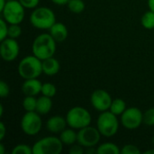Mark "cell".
<instances>
[{"label":"cell","instance_id":"obj_1","mask_svg":"<svg viewBox=\"0 0 154 154\" xmlns=\"http://www.w3.org/2000/svg\"><path fill=\"white\" fill-rule=\"evenodd\" d=\"M57 42L49 33H41L36 36L32 44V52L41 60L53 57L56 52Z\"/></svg>","mask_w":154,"mask_h":154},{"label":"cell","instance_id":"obj_2","mask_svg":"<svg viewBox=\"0 0 154 154\" xmlns=\"http://www.w3.org/2000/svg\"><path fill=\"white\" fill-rule=\"evenodd\" d=\"M17 71L19 76L23 79H38L42 73V60L33 54L28 55L20 60Z\"/></svg>","mask_w":154,"mask_h":154},{"label":"cell","instance_id":"obj_3","mask_svg":"<svg viewBox=\"0 0 154 154\" xmlns=\"http://www.w3.org/2000/svg\"><path fill=\"white\" fill-rule=\"evenodd\" d=\"M30 23L36 29L50 30L56 23V15L54 12L47 6L36 7L30 15Z\"/></svg>","mask_w":154,"mask_h":154},{"label":"cell","instance_id":"obj_4","mask_svg":"<svg viewBox=\"0 0 154 154\" xmlns=\"http://www.w3.org/2000/svg\"><path fill=\"white\" fill-rule=\"evenodd\" d=\"M97 128L104 137H113L116 135L119 129V121L117 116L111 111L101 112L97 119Z\"/></svg>","mask_w":154,"mask_h":154},{"label":"cell","instance_id":"obj_5","mask_svg":"<svg viewBox=\"0 0 154 154\" xmlns=\"http://www.w3.org/2000/svg\"><path fill=\"white\" fill-rule=\"evenodd\" d=\"M66 120L69 127L79 130L90 125L92 116L86 108L82 106H74L68 111Z\"/></svg>","mask_w":154,"mask_h":154},{"label":"cell","instance_id":"obj_6","mask_svg":"<svg viewBox=\"0 0 154 154\" xmlns=\"http://www.w3.org/2000/svg\"><path fill=\"white\" fill-rule=\"evenodd\" d=\"M60 137L46 136L38 140L32 145V154H60L63 150Z\"/></svg>","mask_w":154,"mask_h":154},{"label":"cell","instance_id":"obj_7","mask_svg":"<svg viewBox=\"0 0 154 154\" xmlns=\"http://www.w3.org/2000/svg\"><path fill=\"white\" fill-rule=\"evenodd\" d=\"M25 8L18 0L7 1L5 8L2 10V18L8 24H20L25 15Z\"/></svg>","mask_w":154,"mask_h":154},{"label":"cell","instance_id":"obj_8","mask_svg":"<svg viewBox=\"0 0 154 154\" xmlns=\"http://www.w3.org/2000/svg\"><path fill=\"white\" fill-rule=\"evenodd\" d=\"M22 131L29 136H34L40 133L42 127V119L36 111L26 112L21 119Z\"/></svg>","mask_w":154,"mask_h":154},{"label":"cell","instance_id":"obj_9","mask_svg":"<svg viewBox=\"0 0 154 154\" xmlns=\"http://www.w3.org/2000/svg\"><path fill=\"white\" fill-rule=\"evenodd\" d=\"M120 122L125 129L135 130L143 124V113L137 107H128L121 115Z\"/></svg>","mask_w":154,"mask_h":154},{"label":"cell","instance_id":"obj_10","mask_svg":"<svg viewBox=\"0 0 154 154\" xmlns=\"http://www.w3.org/2000/svg\"><path fill=\"white\" fill-rule=\"evenodd\" d=\"M101 136L102 135L97 127L88 125L79 130L77 143L84 148L96 147L98 144Z\"/></svg>","mask_w":154,"mask_h":154},{"label":"cell","instance_id":"obj_11","mask_svg":"<svg viewBox=\"0 0 154 154\" xmlns=\"http://www.w3.org/2000/svg\"><path fill=\"white\" fill-rule=\"evenodd\" d=\"M112 101L111 95L105 89H96L90 96L91 106L100 113L109 110Z\"/></svg>","mask_w":154,"mask_h":154},{"label":"cell","instance_id":"obj_12","mask_svg":"<svg viewBox=\"0 0 154 154\" xmlns=\"http://www.w3.org/2000/svg\"><path fill=\"white\" fill-rule=\"evenodd\" d=\"M20 46L16 39L9 38L1 41L0 44V55L1 58L7 62L14 61L19 55Z\"/></svg>","mask_w":154,"mask_h":154},{"label":"cell","instance_id":"obj_13","mask_svg":"<svg viewBox=\"0 0 154 154\" xmlns=\"http://www.w3.org/2000/svg\"><path fill=\"white\" fill-rule=\"evenodd\" d=\"M68 126L66 117L61 116H53L50 117L46 122V129L54 134H60Z\"/></svg>","mask_w":154,"mask_h":154},{"label":"cell","instance_id":"obj_14","mask_svg":"<svg viewBox=\"0 0 154 154\" xmlns=\"http://www.w3.org/2000/svg\"><path fill=\"white\" fill-rule=\"evenodd\" d=\"M42 83L38 79H24L22 85V91L25 96L35 97L42 92Z\"/></svg>","mask_w":154,"mask_h":154},{"label":"cell","instance_id":"obj_15","mask_svg":"<svg viewBox=\"0 0 154 154\" xmlns=\"http://www.w3.org/2000/svg\"><path fill=\"white\" fill-rule=\"evenodd\" d=\"M49 31H50V34L52 36V38L57 42H64L69 35V32H68L66 25L62 23H60V22H56L51 27V29Z\"/></svg>","mask_w":154,"mask_h":154},{"label":"cell","instance_id":"obj_16","mask_svg":"<svg viewBox=\"0 0 154 154\" xmlns=\"http://www.w3.org/2000/svg\"><path fill=\"white\" fill-rule=\"evenodd\" d=\"M60 69V64L57 59L54 57L48 58L42 60V73L48 77L54 76L58 74Z\"/></svg>","mask_w":154,"mask_h":154},{"label":"cell","instance_id":"obj_17","mask_svg":"<svg viewBox=\"0 0 154 154\" xmlns=\"http://www.w3.org/2000/svg\"><path fill=\"white\" fill-rule=\"evenodd\" d=\"M52 108V100L51 97L42 96L37 98V106H36V112L39 113L41 116H44L50 113Z\"/></svg>","mask_w":154,"mask_h":154},{"label":"cell","instance_id":"obj_18","mask_svg":"<svg viewBox=\"0 0 154 154\" xmlns=\"http://www.w3.org/2000/svg\"><path fill=\"white\" fill-rule=\"evenodd\" d=\"M60 139L64 145L71 146L78 141V132L73 128H66L60 134Z\"/></svg>","mask_w":154,"mask_h":154},{"label":"cell","instance_id":"obj_19","mask_svg":"<svg viewBox=\"0 0 154 154\" xmlns=\"http://www.w3.org/2000/svg\"><path fill=\"white\" fill-rule=\"evenodd\" d=\"M97 154H120L121 149L113 143H104L97 147Z\"/></svg>","mask_w":154,"mask_h":154},{"label":"cell","instance_id":"obj_20","mask_svg":"<svg viewBox=\"0 0 154 154\" xmlns=\"http://www.w3.org/2000/svg\"><path fill=\"white\" fill-rule=\"evenodd\" d=\"M126 108V103L125 102V100H123L122 98H116L113 99L109 111H111L116 116H121Z\"/></svg>","mask_w":154,"mask_h":154},{"label":"cell","instance_id":"obj_21","mask_svg":"<svg viewBox=\"0 0 154 154\" xmlns=\"http://www.w3.org/2000/svg\"><path fill=\"white\" fill-rule=\"evenodd\" d=\"M141 23L143 27L147 30L154 29V12L152 10L147 11L144 13L141 18Z\"/></svg>","mask_w":154,"mask_h":154},{"label":"cell","instance_id":"obj_22","mask_svg":"<svg viewBox=\"0 0 154 154\" xmlns=\"http://www.w3.org/2000/svg\"><path fill=\"white\" fill-rule=\"evenodd\" d=\"M69 10L74 14H80L85 10L86 5L83 0H69L67 4Z\"/></svg>","mask_w":154,"mask_h":154},{"label":"cell","instance_id":"obj_23","mask_svg":"<svg viewBox=\"0 0 154 154\" xmlns=\"http://www.w3.org/2000/svg\"><path fill=\"white\" fill-rule=\"evenodd\" d=\"M37 98L32 96H25L23 100V107L26 112L36 111Z\"/></svg>","mask_w":154,"mask_h":154},{"label":"cell","instance_id":"obj_24","mask_svg":"<svg viewBox=\"0 0 154 154\" xmlns=\"http://www.w3.org/2000/svg\"><path fill=\"white\" fill-rule=\"evenodd\" d=\"M42 95L49 97H55V95L57 94V88L55 87V85H53L52 83H43L42 87Z\"/></svg>","mask_w":154,"mask_h":154},{"label":"cell","instance_id":"obj_25","mask_svg":"<svg viewBox=\"0 0 154 154\" xmlns=\"http://www.w3.org/2000/svg\"><path fill=\"white\" fill-rule=\"evenodd\" d=\"M11 154H32V146L24 143L17 144L12 149Z\"/></svg>","mask_w":154,"mask_h":154},{"label":"cell","instance_id":"obj_26","mask_svg":"<svg viewBox=\"0 0 154 154\" xmlns=\"http://www.w3.org/2000/svg\"><path fill=\"white\" fill-rule=\"evenodd\" d=\"M22 34V27L20 24H9L8 27V37L17 39Z\"/></svg>","mask_w":154,"mask_h":154},{"label":"cell","instance_id":"obj_27","mask_svg":"<svg viewBox=\"0 0 154 154\" xmlns=\"http://www.w3.org/2000/svg\"><path fill=\"white\" fill-rule=\"evenodd\" d=\"M143 124L147 126H154V107L147 109L143 113Z\"/></svg>","mask_w":154,"mask_h":154},{"label":"cell","instance_id":"obj_28","mask_svg":"<svg viewBox=\"0 0 154 154\" xmlns=\"http://www.w3.org/2000/svg\"><path fill=\"white\" fill-rule=\"evenodd\" d=\"M121 153L122 154H140L141 151L140 149L134 145V144H125L122 149H121Z\"/></svg>","mask_w":154,"mask_h":154},{"label":"cell","instance_id":"obj_29","mask_svg":"<svg viewBox=\"0 0 154 154\" xmlns=\"http://www.w3.org/2000/svg\"><path fill=\"white\" fill-rule=\"evenodd\" d=\"M8 23L3 18L0 19V41H3L8 37Z\"/></svg>","mask_w":154,"mask_h":154},{"label":"cell","instance_id":"obj_30","mask_svg":"<svg viewBox=\"0 0 154 154\" xmlns=\"http://www.w3.org/2000/svg\"><path fill=\"white\" fill-rule=\"evenodd\" d=\"M25 9H34L38 6L40 0H18Z\"/></svg>","mask_w":154,"mask_h":154},{"label":"cell","instance_id":"obj_31","mask_svg":"<svg viewBox=\"0 0 154 154\" xmlns=\"http://www.w3.org/2000/svg\"><path fill=\"white\" fill-rule=\"evenodd\" d=\"M10 93V88L8 86V84L4 81V80H1L0 81V97L2 98H5L6 97H8Z\"/></svg>","mask_w":154,"mask_h":154},{"label":"cell","instance_id":"obj_32","mask_svg":"<svg viewBox=\"0 0 154 154\" xmlns=\"http://www.w3.org/2000/svg\"><path fill=\"white\" fill-rule=\"evenodd\" d=\"M69 154H83L85 153V150L84 147L81 146L79 143L78 144H73L71 145V147L69 150Z\"/></svg>","mask_w":154,"mask_h":154},{"label":"cell","instance_id":"obj_33","mask_svg":"<svg viewBox=\"0 0 154 154\" xmlns=\"http://www.w3.org/2000/svg\"><path fill=\"white\" fill-rule=\"evenodd\" d=\"M6 134V127L3 122H0V141H3Z\"/></svg>","mask_w":154,"mask_h":154},{"label":"cell","instance_id":"obj_34","mask_svg":"<svg viewBox=\"0 0 154 154\" xmlns=\"http://www.w3.org/2000/svg\"><path fill=\"white\" fill-rule=\"evenodd\" d=\"M69 0H51L52 3H54L55 5H65L69 3Z\"/></svg>","mask_w":154,"mask_h":154},{"label":"cell","instance_id":"obj_35","mask_svg":"<svg viewBox=\"0 0 154 154\" xmlns=\"http://www.w3.org/2000/svg\"><path fill=\"white\" fill-rule=\"evenodd\" d=\"M85 152L88 154L97 153V149H95L94 147H88V148H86Z\"/></svg>","mask_w":154,"mask_h":154},{"label":"cell","instance_id":"obj_36","mask_svg":"<svg viewBox=\"0 0 154 154\" xmlns=\"http://www.w3.org/2000/svg\"><path fill=\"white\" fill-rule=\"evenodd\" d=\"M148 7L149 10H152L154 12V0H148Z\"/></svg>","mask_w":154,"mask_h":154},{"label":"cell","instance_id":"obj_37","mask_svg":"<svg viewBox=\"0 0 154 154\" xmlns=\"http://www.w3.org/2000/svg\"><path fill=\"white\" fill-rule=\"evenodd\" d=\"M6 3H7V0H0V12H2V10L5 8Z\"/></svg>","mask_w":154,"mask_h":154},{"label":"cell","instance_id":"obj_38","mask_svg":"<svg viewBox=\"0 0 154 154\" xmlns=\"http://www.w3.org/2000/svg\"><path fill=\"white\" fill-rule=\"evenodd\" d=\"M0 154H5V145L2 143H0Z\"/></svg>","mask_w":154,"mask_h":154},{"label":"cell","instance_id":"obj_39","mask_svg":"<svg viewBox=\"0 0 154 154\" xmlns=\"http://www.w3.org/2000/svg\"><path fill=\"white\" fill-rule=\"evenodd\" d=\"M145 154H154V147L152 149L147 150V151L145 152Z\"/></svg>","mask_w":154,"mask_h":154},{"label":"cell","instance_id":"obj_40","mask_svg":"<svg viewBox=\"0 0 154 154\" xmlns=\"http://www.w3.org/2000/svg\"><path fill=\"white\" fill-rule=\"evenodd\" d=\"M4 114V106L3 105H0V116H3Z\"/></svg>","mask_w":154,"mask_h":154},{"label":"cell","instance_id":"obj_41","mask_svg":"<svg viewBox=\"0 0 154 154\" xmlns=\"http://www.w3.org/2000/svg\"><path fill=\"white\" fill-rule=\"evenodd\" d=\"M152 144L153 145V147H154V135L152 136Z\"/></svg>","mask_w":154,"mask_h":154},{"label":"cell","instance_id":"obj_42","mask_svg":"<svg viewBox=\"0 0 154 154\" xmlns=\"http://www.w3.org/2000/svg\"><path fill=\"white\" fill-rule=\"evenodd\" d=\"M7 1H10V0H7Z\"/></svg>","mask_w":154,"mask_h":154}]
</instances>
